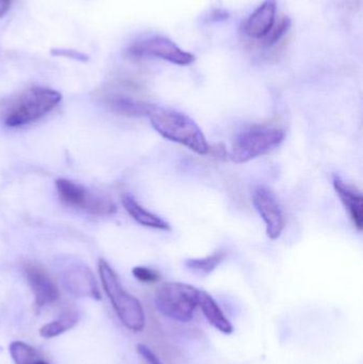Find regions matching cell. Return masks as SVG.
<instances>
[{"instance_id":"6da1fadb","label":"cell","mask_w":363,"mask_h":364,"mask_svg":"<svg viewBox=\"0 0 363 364\" xmlns=\"http://www.w3.org/2000/svg\"><path fill=\"white\" fill-rule=\"evenodd\" d=\"M146 117L153 129L162 138L183 145L200 156L209 153L210 147L204 132L185 113L166 107L149 105Z\"/></svg>"},{"instance_id":"7a4b0ae2","label":"cell","mask_w":363,"mask_h":364,"mask_svg":"<svg viewBox=\"0 0 363 364\" xmlns=\"http://www.w3.org/2000/svg\"><path fill=\"white\" fill-rule=\"evenodd\" d=\"M98 273L104 292L121 324L134 333L142 331L146 324V316L140 301L124 288L114 269L104 259L98 262Z\"/></svg>"},{"instance_id":"3957f363","label":"cell","mask_w":363,"mask_h":364,"mask_svg":"<svg viewBox=\"0 0 363 364\" xmlns=\"http://www.w3.org/2000/svg\"><path fill=\"white\" fill-rule=\"evenodd\" d=\"M200 289L178 282L162 284L156 291L155 305L158 311L170 320L189 323L198 308Z\"/></svg>"},{"instance_id":"277c9868","label":"cell","mask_w":363,"mask_h":364,"mask_svg":"<svg viewBox=\"0 0 363 364\" xmlns=\"http://www.w3.org/2000/svg\"><path fill=\"white\" fill-rule=\"evenodd\" d=\"M62 100V95L48 87H36L23 92L6 112L4 123L16 128L33 123L53 111Z\"/></svg>"},{"instance_id":"5b68a950","label":"cell","mask_w":363,"mask_h":364,"mask_svg":"<svg viewBox=\"0 0 363 364\" xmlns=\"http://www.w3.org/2000/svg\"><path fill=\"white\" fill-rule=\"evenodd\" d=\"M285 132L271 126H255L239 134L232 145L230 159L234 164H246L256 158L268 155L281 146Z\"/></svg>"},{"instance_id":"8992f818","label":"cell","mask_w":363,"mask_h":364,"mask_svg":"<svg viewBox=\"0 0 363 364\" xmlns=\"http://www.w3.org/2000/svg\"><path fill=\"white\" fill-rule=\"evenodd\" d=\"M126 53L131 59L157 58L179 66L191 65L195 61V55L183 50L176 43L163 36H147L136 41L128 47Z\"/></svg>"},{"instance_id":"52a82bcc","label":"cell","mask_w":363,"mask_h":364,"mask_svg":"<svg viewBox=\"0 0 363 364\" xmlns=\"http://www.w3.org/2000/svg\"><path fill=\"white\" fill-rule=\"evenodd\" d=\"M55 186L60 199L70 207L79 208L94 215H110L117 212V205L112 199L94 194L77 182L58 179Z\"/></svg>"},{"instance_id":"ba28073f","label":"cell","mask_w":363,"mask_h":364,"mask_svg":"<svg viewBox=\"0 0 363 364\" xmlns=\"http://www.w3.org/2000/svg\"><path fill=\"white\" fill-rule=\"evenodd\" d=\"M253 203L266 224V235L271 240H277L285 228V218L276 195L272 188L258 186L253 191Z\"/></svg>"},{"instance_id":"9c48e42d","label":"cell","mask_w":363,"mask_h":364,"mask_svg":"<svg viewBox=\"0 0 363 364\" xmlns=\"http://www.w3.org/2000/svg\"><path fill=\"white\" fill-rule=\"evenodd\" d=\"M64 288L72 296L79 299H102L95 276L89 267L82 264H72L66 267L61 275Z\"/></svg>"},{"instance_id":"30bf717a","label":"cell","mask_w":363,"mask_h":364,"mask_svg":"<svg viewBox=\"0 0 363 364\" xmlns=\"http://www.w3.org/2000/svg\"><path fill=\"white\" fill-rule=\"evenodd\" d=\"M25 275L33 293L36 308L46 307L59 299V289L46 269L33 263L25 267Z\"/></svg>"},{"instance_id":"8fae6325","label":"cell","mask_w":363,"mask_h":364,"mask_svg":"<svg viewBox=\"0 0 363 364\" xmlns=\"http://www.w3.org/2000/svg\"><path fill=\"white\" fill-rule=\"evenodd\" d=\"M276 19L277 0H264L243 23L242 33L249 40H261L272 29Z\"/></svg>"},{"instance_id":"7c38bea8","label":"cell","mask_w":363,"mask_h":364,"mask_svg":"<svg viewBox=\"0 0 363 364\" xmlns=\"http://www.w3.org/2000/svg\"><path fill=\"white\" fill-rule=\"evenodd\" d=\"M335 191L347 210L350 218L358 231L363 228V196L359 191L347 183L338 175L332 176Z\"/></svg>"},{"instance_id":"4fadbf2b","label":"cell","mask_w":363,"mask_h":364,"mask_svg":"<svg viewBox=\"0 0 363 364\" xmlns=\"http://www.w3.org/2000/svg\"><path fill=\"white\" fill-rule=\"evenodd\" d=\"M121 205L127 213L142 226L157 229V230H170V226L168 222L158 216L157 214L145 209L129 193H124L121 195Z\"/></svg>"},{"instance_id":"5bb4252c","label":"cell","mask_w":363,"mask_h":364,"mask_svg":"<svg viewBox=\"0 0 363 364\" xmlns=\"http://www.w3.org/2000/svg\"><path fill=\"white\" fill-rule=\"evenodd\" d=\"M198 307L202 310L209 324L215 327L220 333H224V335H232L234 333V326L232 323L226 318L219 304L206 291L200 290Z\"/></svg>"},{"instance_id":"9a60e30c","label":"cell","mask_w":363,"mask_h":364,"mask_svg":"<svg viewBox=\"0 0 363 364\" xmlns=\"http://www.w3.org/2000/svg\"><path fill=\"white\" fill-rule=\"evenodd\" d=\"M113 112L126 117H146L149 105L127 95H111L106 100Z\"/></svg>"},{"instance_id":"2e32d148","label":"cell","mask_w":363,"mask_h":364,"mask_svg":"<svg viewBox=\"0 0 363 364\" xmlns=\"http://www.w3.org/2000/svg\"><path fill=\"white\" fill-rule=\"evenodd\" d=\"M291 26V19L286 15H281L279 18L276 19V23L264 38H262L261 40L251 41V42L255 43L257 47L261 48L262 50L277 51L278 45L283 44V42H286L287 40Z\"/></svg>"},{"instance_id":"e0dca14e","label":"cell","mask_w":363,"mask_h":364,"mask_svg":"<svg viewBox=\"0 0 363 364\" xmlns=\"http://www.w3.org/2000/svg\"><path fill=\"white\" fill-rule=\"evenodd\" d=\"M79 322V314L75 310L62 314L57 320L47 323L40 329V336L44 339H53L74 328Z\"/></svg>"},{"instance_id":"ac0fdd59","label":"cell","mask_w":363,"mask_h":364,"mask_svg":"<svg viewBox=\"0 0 363 364\" xmlns=\"http://www.w3.org/2000/svg\"><path fill=\"white\" fill-rule=\"evenodd\" d=\"M226 252H217L204 258H193L185 260L188 269L200 276H208L225 260Z\"/></svg>"},{"instance_id":"d6986e66","label":"cell","mask_w":363,"mask_h":364,"mask_svg":"<svg viewBox=\"0 0 363 364\" xmlns=\"http://www.w3.org/2000/svg\"><path fill=\"white\" fill-rule=\"evenodd\" d=\"M9 352L15 364H33L42 357L36 348L21 341L12 342Z\"/></svg>"},{"instance_id":"ffe728a7","label":"cell","mask_w":363,"mask_h":364,"mask_svg":"<svg viewBox=\"0 0 363 364\" xmlns=\"http://www.w3.org/2000/svg\"><path fill=\"white\" fill-rule=\"evenodd\" d=\"M132 274L139 282L144 284H155L160 279L159 273L146 267H136L132 269Z\"/></svg>"},{"instance_id":"44dd1931","label":"cell","mask_w":363,"mask_h":364,"mask_svg":"<svg viewBox=\"0 0 363 364\" xmlns=\"http://www.w3.org/2000/svg\"><path fill=\"white\" fill-rule=\"evenodd\" d=\"M136 350H138L139 355L144 359L145 363L147 364H163L160 360L159 357L145 344H138L136 346Z\"/></svg>"},{"instance_id":"7402d4cb","label":"cell","mask_w":363,"mask_h":364,"mask_svg":"<svg viewBox=\"0 0 363 364\" xmlns=\"http://www.w3.org/2000/svg\"><path fill=\"white\" fill-rule=\"evenodd\" d=\"M11 2L12 0H0V18L10 10Z\"/></svg>"},{"instance_id":"603a6c76","label":"cell","mask_w":363,"mask_h":364,"mask_svg":"<svg viewBox=\"0 0 363 364\" xmlns=\"http://www.w3.org/2000/svg\"><path fill=\"white\" fill-rule=\"evenodd\" d=\"M33 364H49L47 363V361H45L44 359L40 357V358H38V360L36 361Z\"/></svg>"}]
</instances>
